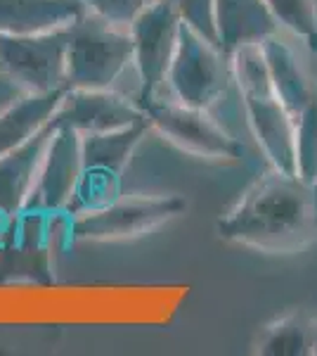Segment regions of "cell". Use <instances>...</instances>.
<instances>
[{
	"label": "cell",
	"instance_id": "cell-1",
	"mask_svg": "<svg viewBox=\"0 0 317 356\" xmlns=\"http://www.w3.org/2000/svg\"><path fill=\"white\" fill-rule=\"evenodd\" d=\"M225 243L289 254L317 240V183L270 166L216 223Z\"/></svg>",
	"mask_w": 317,
	"mask_h": 356
},
{
	"label": "cell",
	"instance_id": "cell-2",
	"mask_svg": "<svg viewBox=\"0 0 317 356\" xmlns=\"http://www.w3.org/2000/svg\"><path fill=\"white\" fill-rule=\"evenodd\" d=\"M67 33V88H112L132 65V38L126 26L85 10Z\"/></svg>",
	"mask_w": 317,
	"mask_h": 356
},
{
	"label": "cell",
	"instance_id": "cell-3",
	"mask_svg": "<svg viewBox=\"0 0 317 356\" xmlns=\"http://www.w3.org/2000/svg\"><path fill=\"white\" fill-rule=\"evenodd\" d=\"M187 202L180 195L152 197H112L109 202L76 211L65 233L71 243H107V240L140 238L166 221L180 216Z\"/></svg>",
	"mask_w": 317,
	"mask_h": 356
},
{
	"label": "cell",
	"instance_id": "cell-4",
	"mask_svg": "<svg viewBox=\"0 0 317 356\" xmlns=\"http://www.w3.org/2000/svg\"><path fill=\"white\" fill-rule=\"evenodd\" d=\"M232 60L218 45L201 38L187 24L180 26L178 50L169 72V88L182 105L209 110L232 83Z\"/></svg>",
	"mask_w": 317,
	"mask_h": 356
},
{
	"label": "cell",
	"instance_id": "cell-5",
	"mask_svg": "<svg viewBox=\"0 0 317 356\" xmlns=\"http://www.w3.org/2000/svg\"><path fill=\"white\" fill-rule=\"evenodd\" d=\"M140 107L145 110L149 126L180 150L192 152L197 157L218 159V162H234L244 152V145L213 122L206 110L182 105L178 100H164V97L140 102Z\"/></svg>",
	"mask_w": 317,
	"mask_h": 356
},
{
	"label": "cell",
	"instance_id": "cell-6",
	"mask_svg": "<svg viewBox=\"0 0 317 356\" xmlns=\"http://www.w3.org/2000/svg\"><path fill=\"white\" fill-rule=\"evenodd\" d=\"M180 26V15L164 0H154L128 26L132 38V65L140 76L137 102L161 97V88L169 86V72L178 50Z\"/></svg>",
	"mask_w": 317,
	"mask_h": 356
},
{
	"label": "cell",
	"instance_id": "cell-7",
	"mask_svg": "<svg viewBox=\"0 0 317 356\" xmlns=\"http://www.w3.org/2000/svg\"><path fill=\"white\" fill-rule=\"evenodd\" d=\"M67 29L31 36L0 33L3 74L19 81L28 93H53L67 88Z\"/></svg>",
	"mask_w": 317,
	"mask_h": 356
},
{
	"label": "cell",
	"instance_id": "cell-8",
	"mask_svg": "<svg viewBox=\"0 0 317 356\" xmlns=\"http://www.w3.org/2000/svg\"><path fill=\"white\" fill-rule=\"evenodd\" d=\"M152 129L147 119L135 122L126 129L109 131V134H88L80 136L83 147V178H80L78 193L74 197L71 207L67 211L85 209L90 195H114L117 186L123 176L126 166L130 164V157L135 147L140 145L142 136Z\"/></svg>",
	"mask_w": 317,
	"mask_h": 356
},
{
	"label": "cell",
	"instance_id": "cell-9",
	"mask_svg": "<svg viewBox=\"0 0 317 356\" xmlns=\"http://www.w3.org/2000/svg\"><path fill=\"white\" fill-rule=\"evenodd\" d=\"M80 178H83L80 134L55 124V134L48 143L36 188H33L26 207L48 211V214H62L76 197Z\"/></svg>",
	"mask_w": 317,
	"mask_h": 356
},
{
	"label": "cell",
	"instance_id": "cell-10",
	"mask_svg": "<svg viewBox=\"0 0 317 356\" xmlns=\"http://www.w3.org/2000/svg\"><path fill=\"white\" fill-rule=\"evenodd\" d=\"M142 119L147 117L140 102L114 93L112 88H67L53 117V124L88 136L126 129Z\"/></svg>",
	"mask_w": 317,
	"mask_h": 356
},
{
	"label": "cell",
	"instance_id": "cell-11",
	"mask_svg": "<svg viewBox=\"0 0 317 356\" xmlns=\"http://www.w3.org/2000/svg\"><path fill=\"white\" fill-rule=\"evenodd\" d=\"M241 102L251 134L270 166L282 174H296V126L275 90L241 95Z\"/></svg>",
	"mask_w": 317,
	"mask_h": 356
},
{
	"label": "cell",
	"instance_id": "cell-12",
	"mask_svg": "<svg viewBox=\"0 0 317 356\" xmlns=\"http://www.w3.org/2000/svg\"><path fill=\"white\" fill-rule=\"evenodd\" d=\"M53 134L55 124L50 119L36 136L28 138L24 145L0 157V211L10 219L26 209Z\"/></svg>",
	"mask_w": 317,
	"mask_h": 356
},
{
	"label": "cell",
	"instance_id": "cell-13",
	"mask_svg": "<svg viewBox=\"0 0 317 356\" xmlns=\"http://www.w3.org/2000/svg\"><path fill=\"white\" fill-rule=\"evenodd\" d=\"M218 48L232 57L244 45H261L277 36L280 24L265 0H216Z\"/></svg>",
	"mask_w": 317,
	"mask_h": 356
},
{
	"label": "cell",
	"instance_id": "cell-14",
	"mask_svg": "<svg viewBox=\"0 0 317 356\" xmlns=\"http://www.w3.org/2000/svg\"><path fill=\"white\" fill-rule=\"evenodd\" d=\"M83 13L80 0H0V33L31 36L67 29Z\"/></svg>",
	"mask_w": 317,
	"mask_h": 356
},
{
	"label": "cell",
	"instance_id": "cell-15",
	"mask_svg": "<svg viewBox=\"0 0 317 356\" xmlns=\"http://www.w3.org/2000/svg\"><path fill=\"white\" fill-rule=\"evenodd\" d=\"M65 90L67 88L53 93H26L5 112H0V157L24 145L55 117Z\"/></svg>",
	"mask_w": 317,
	"mask_h": 356
},
{
	"label": "cell",
	"instance_id": "cell-16",
	"mask_svg": "<svg viewBox=\"0 0 317 356\" xmlns=\"http://www.w3.org/2000/svg\"><path fill=\"white\" fill-rule=\"evenodd\" d=\"M261 48H263L265 62H268V72H270V81H273L275 95H277L282 105L286 107V112H289L291 117H296V114L313 100L317 88L310 83V79L305 76L296 53H293L280 36H270L268 41L261 43Z\"/></svg>",
	"mask_w": 317,
	"mask_h": 356
},
{
	"label": "cell",
	"instance_id": "cell-17",
	"mask_svg": "<svg viewBox=\"0 0 317 356\" xmlns=\"http://www.w3.org/2000/svg\"><path fill=\"white\" fill-rule=\"evenodd\" d=\"M317 321L305 312H286L270 321L256 340V354L265 356H313Z\"/></svg>",
	"mask_w": 317,
	"mask_h": 356
},
{
	"label": "cell",
	"instance_id": "cell-18",
	"mask_svg": "<svg viewBox=\"0 0 317 356\" xmlns=\"http://www.w3.org/2000/svg\"><path fill=\"white\" fill-rule=\"evenodd\" d=\"M280 26L289 29L317 53V0H265Z\"/></svg>",
	"mask_w": 317,
	"mask_h": 356
},
{
	"label": "cell",
	"instance_id": "cell-19",
	"mask_svg": "<svg viewBox=\"0 0 317 356\" xmlns=\"http://www.w3.org/2000/svg\"><path fill=\"white\" fill-rule=\"evenodd\" d=\"M296 126V174L317 183V93L293 117Z\"/></svg>",
	"mask_w": 317,
	"mask_h": 356
},
{
	"label": "cell",
	"instance_id": "cell-20",
	"mask_svg": "<svg viewBox=\"0 0 317 356\" xmlns=\"http://www.w3.org/2000/svg\"><path fill=\"white\" fill-rule=\"evenodd\" d=\"M164 3H169L180 15L182 24H187L209 43L218 45L216 0H164Z\"/></svg>",
	"mask_w": 317,
	"mask_h": 356
},
{
	"label": "cell",
	"instance_id": "cell-21",
	"mask_svg": "<svg viewBox=\"0 0 317 356\" xmlns=\"http://www.w3.org/2000/svg\"><path fill=\"white\" fill-rule=\"evenodd\" d=\"M80 3L85 5V10L100 15L102 19L128 29L132 19L145 8H149L154 0H80Z\"/></svg>",
	"mask_w": 317,
	"mask_h": 356
},
{
	"label": "cell",
	"instance_id": "cell-22",
	"mask_svg": "<svg viewBox=\"0 0 317 356\" xmlns=\"http://www.w3.org/2000/svg\"><path fill=\"white\" fill-rule=\"evenodd\" d=\"M313 356H317V328H315V347H313Z\"/></svg>",
	"mask_w": 317,
	"mask_h": 356
},
{
	"label": "cell",
	"instance_id": "cell-23",
	"mask_svg": "<svg viewBox=\"0 0 317 356\" xmlns=\"http://www.w3.org/2000/svg\"><path fill=\"white\" fill-rule=\"evenodd\" d=\"M0 74H3V62H0Z\"/></svg>",
	"mask_w": 317,
	"mask_h": 356
}]
</instances>
